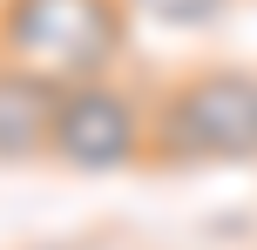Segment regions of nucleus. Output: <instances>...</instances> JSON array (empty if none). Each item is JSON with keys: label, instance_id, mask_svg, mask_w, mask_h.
Segmentation results:
<instances>
[{"label": "nucleus", "instance_id": "5", "mask_svg": "<svg viewBox=\"0 0 257 250\" xmlns=\"http://www.w3.org/2000/svg\"><path fill=\"white\" fill-rule=\"evenodd\" d=\"M128 14L163 21V27H210L217 14H230V0H128Z\"/></svg>", "mask_w": 257, "mask_h": 250}, {"label": "nucleus", "instance_id": "3", "mask_svg": "<svg viewBox=\"0 0 257 250\" xmlns=\"http://www.w3.org/2000/svg\"><path fill=\"white\" fill-rule=\"evenodd\" d=\"M48 162H61L75 176H115V169L149 162V95H136L115 75L68 81L54 102Z\"/></svg>", "mask_w": 257, "mask_h": 250}, {"label": "nucleus", "instance_id": "2", "mask_svg": "<svg viewBox=\"0 0 257 250\" xmlns=\"http://www.w3.org/2000/svg\"><path fill=\"white\" fill-rule=\"evenodd\" d=\"M128 54V0H0V61L54 88L115 75Z\"/></svg>", "mask_w": 257, "mask_h": 250}, {"label": "nucleus", "instance_id": "1", "mask_svg": "<svg viewBox=\"0 0 257 250\" xmlns=\"http://www.w3.org/2000/svg\"><path fill=\"white\" fill-rule=\"evenodd\" d=\"M149 162H257V68H190L149 102Z\"/></svg>", "mask_w": 257, "mask_h": 250}, {"label": "nucleus", "instance_id": "4", "mask_svg": "<svg viewBox=\"0 0 257 250\" xmlns=\"http://www.w3.org/2000/svg\"><path fill=\"white\" fill-rule=\"evenodd\" d=\"M54 102H61V88H54L48 75L0 61V162H7V169H21V162H48Z\"/></svg>", "mask_w": 257, "mask_h": 250}]
</instances>
